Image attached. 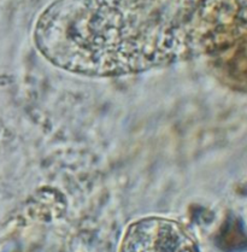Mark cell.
<instances>
[{
	"instance_id": "obj_1",
	"label": "cell",
	"mask_w": 247,
	"mask_h": 252,
	"mask_svg": "<svg viewBox=\"0 0 247 252\" xmlns=\"http://www.w3.org/2000/svg\"><path fill=\"white\" fill-rule=\"evenodd\" d=\"M210 23V0H57L40 16L35 40L66 70L120 75L190 55Z\"/></svg>"
},
{
	"instance_id": "obj_2",
	"label": "cell",
	"mask_w": 247,
	"mask_h": 252,
	"mask_svg": "<svg viewBox=\"0 0 247 252\" xmlns=\"http://www.w3.org/2000/svg\"><path fill=\"white\" fill-rule=\"evenodd\" d=\"M121 252H197L194 244L176 222L146 217L134 222L123 237Z\"/></svg>"
}]
</instances>
